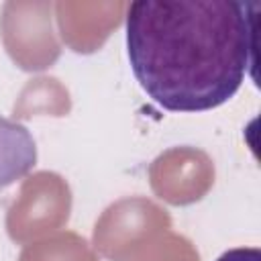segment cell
I'll use <instances>...</instances> for the list:
<instances>
[{"label":"cell","instance_id":"3957f363","mask_svg":"<svg viewBox=\"0 0 261 261\" xmlns=\"http://www.w3.org/2000/svg\"><path fill=\"white\" fill-rule=\"evenodd\" d=\"M216 261H261V251L257 247H237L222 253Z\"/></svg>","mask_w":261,"mask_h":261},{"label":"cell","instance_id":"6da1fadb","mask_svg":"<svg viewBox=\"0 0 261 261\" xmlns=\"http://www.w3.org/2000/svg\"><path fill=\"white\" fill-rule=\"evenodd\" d=\"M257 4L141 0L126 12V53L147 96L169 112H206L245 82Z\"/></svg>","mask_w":261,"mask_h":261},{"label":"cell","instance_id":"7a4b0ae2","mask_svg":"<svg viewBox=\"0 0 261 261\" xmlns=\"http://www.w3.org/2000/svg\"><path fill=\"white\" fill-rule=\"evenodd\" d=\"M37 165V143L31 130L0 114V190L29 175Z\"/></svg>","mask_w":261,"mask_h":261}]
</instances>
